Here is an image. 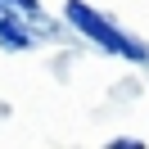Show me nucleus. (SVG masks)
<instances>
[{"label": "nucleus", "instance_id": "obj_3", "mask_svg": "<svg viewBox=\"0 0 149 149\" xmlns=\"http://www.w3.org/2000/svg\"><path fill=\"white\" fill-rule=\"evenodd\" d=\"M14 9H27V14H36V5H32V0H9Z\"/></svg>", "mask_w": 149, "mask_h": 149}, {"label": "nucleus", "instance_id": "obj_1", "mask_svg": "<svg viewBox=\"0 0 149 149\" xmlns=\"http://www.w3.org/2000/svg\"><path fill=\"white\" fill-rule=\"evenodd\" d=\"M68 18H72L77 27L86 32V36H95V41H100L104 50H109V54H127V59H145V54H140V45H131V41L122 36V32H113V27H109V18H100L95 9H86L81 0H72V5H68Z\"/></svg>", "mask_w": 149, "mask_h": 149}, {"label": "nucleus", "instance_id": "obj_2", "mask_svg": "<svg viewBox=\"0 0 149 149\" xmlns=\"http://www.w3.org/2000/svg\"><path fill=\"white\" fill-rule=\"evenodd\" d=\"M5 5H9V0H5ZM0 41H5L9 50H23V45H32L36 36H32V32H14L9 27V9H0Z\"/></svg>", "mask_w": 149, "mask_h": 149}]
</instances>
